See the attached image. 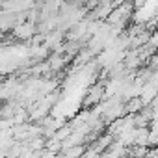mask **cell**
<instances>
[{
	"label": "cell",
	"instance_id": "2",
	"mask_svg": "<svg viewBox=\"0 0 158 158\" xmlns=\"http://www.w3.org/2000/svg\"><path fill=\"white\" fill-rule=\"evenodd\" d=\"M102 99H104V84H93V86H89V89L86 91L84 108H93V106L99 104Z\"/></svg>",
	"mask_w": 158,
	"mask_h": 158
},
{
	"label": "cell",
	"instance_id": "3",
	"mask_svg": "<svg viewBox=\"0 0 158 158\" xmlns=\"http://www.w3.org/2000/svg\"><path fill=\"white\" fill-rule=\"evenodd\" d=\"M143 108H145V104H143V101H141L139 95H138V97H130V99L125 101V110H127V114H130V115L139 114Z\"/></svg>",
	"mask_w": 158,
	"mask_h": 158
},
{
	"label": "cell",
	"instance_id": "1",
	"mask_svg": "<svg viewBox=\"0 0 158 158\" xmlns=\"http://www.w3.org/2000/svg\"><path fill=\"white\" fill-rule=\"evenodd\" d=\"M11 34L17 37V39H32L35 34H37V28H35V23L32 21H21L17 23L13 28H11Z\"/></svg>",
	"mask_w": 158,
	"mask_h": 158
},
{
	"label": "cell",
	"instance_id": "4",
	"mask_svg": "<svg viewBox=\"0 0 158 158\" xmlns=\"http://www.w3.org/2000/svg\"><path fill=\"white\" fill-rule=\"evenodd\" d=\"M125 2H127V0H112L114 8H115V6H121V4H125Z\"/></svg>",
	"mask_w": 158,
	"mask_h": 158
}]
</instances>
